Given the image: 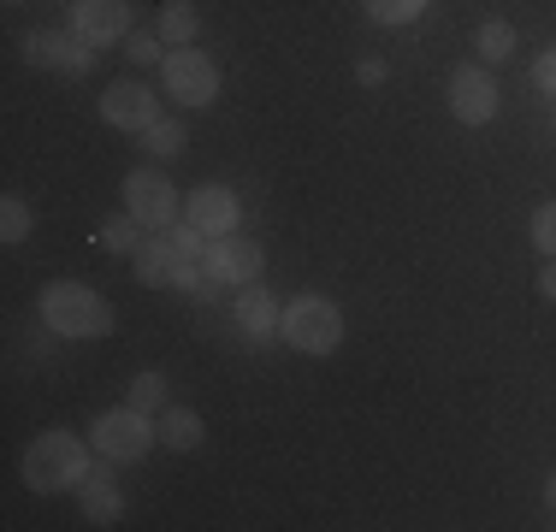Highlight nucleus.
<instances>
[{
    "instance_id": "nucleus-16",
    "label": "nucleus",
    "mask_w": 556,
    "mask_h": 532,
    "mask_svg": "<svg viewBox=\"0 0 556 532\" xmlns=\"http://www.w3.org/2000/svg\"><path fill=\"white\" fill-rule=\"evenodd\" d=\"M154 432H161V444L178 456V449H202V438H207V426L195 408H178V403H166L161 415H154Z\"/></svg>"
},
{
    "instance_id": "nucleus-8",
    "label": "nucleus",
    "mask_w": 556,
    "mask_h": 532,
    "mask_svg": "<svg viewBox=\"0 0 556 532\" xmlns=\"http://www.w3.org/2000/svg\"><path fill=\"white\" fill-rule=\"evenodd\" d=\"M497 106H503V89H497L492 65H462V72L450 77V113H456V125L480 130L497 118Z\"/></svg>"
},
{
    "instance_id": "nucleus-18",
    "label": "nucleus",
    "mask_w": 556,
    "mask_h": 532,
    "mask_svg": "<svg viewBox=\"0 0 556 532\" xmlns=\"http://www.w3.org/2000/svg\"><path fill=\"white\" fill-rule=\"evenodd\" d=\"M473 53H480V65H503L515 53V24L509 18H485L480 30H473Z\"/></svg>"
},
{
    "instance_id": "nucleus-30",
    "label": "nucleus",
    "mask_w": 556,
    "mask_h": 532,
    "mask_svg": "<svg viewBox=\"0 0 556 532\" xmlns=\"http://www.w3.org/2000/svg\"><path fill=\"white\" fill-rule=\"evenodd\" d=\"M545 497H551V509H556V473H551V485H545Z\"/></svg>"
},
{
    "instance_id": "nucleus-2",
    "label": "nucleus",
    "mask_w": 556,
    "mask_h": 532,
    "mask_svg": "<svg viewBox=\"0 0 556 532\" xmlns=\"http://www.w3.org/2000/svg\"><path fill=\"white\" fill-rule=\"evenodd\" d=\"M36 314H42V326L60 331V338H108L113 331V302L101 296V290L77 284V278H54V284L42 290V302H36Z\"/></svg>"
},
{
    "instance_id": "nucleus-31",
    "label": "nucleus",
    "mask_w": 556,
    "mask_h": 532,
    "mask_svg": "<svg viewBox=\"0 0 556 532\" xmlns=\"http://www.w3.org/2000/svg\"><path fill=\"white\" fill-rule=\"evenodd\" d=\"M65 7H72V0H65Z\"/></svg>"
},
{
    "instance_id": "nucleus-13",
    "label": "nucleus",
    "mask_w": 556,
    "mask_h": 532,
    "mask_svg": "<svg viewBox=\"0 0 556 532\" xmlns=\"http://www.w3.org/2000/svg\"><path fill=\"white\" fill-rule=\"evenodd\" d=\"M278 314H285V302H278L267 284H243L237 302H231V319H237V331H243L249 343H267L278 331Z\"/></svg>"
},
{
    "instance_id": "nucleus-6",
    "label": "nucleus",
    "mask_w": 556,
    "mask_h": 532,
    "mask_svg": "<svg viewBox=\"0 0 556 532\" xmlns=\"http://www.w3.org/2000/svg\"><path fill=\"white\" fill-rule=\"evenodd\" d=\"M125 213H137L142 231H166V225H178V183H172L161 166H137L125 178Z\"/></svg>"
},
{
    "instance_id": "nucleus-24",
    "label": "nucleus",
    "mask_w": 556,
    "mask_h": 532,
    "mask_svg": "<svg viewBox=\"0 0 556 532\" xmlns=\"http://www.w3.org/2000/svg\"><path fill=\"white\" fill-rule=\"evenodd\" d=\"M527 237H533V249H539L545 261H556V202H539V207H533Z\"/></svg>"
},
{
    "instance_id": "nucleus-10",
    "label": "nucleus",
    "mask_w": 556,
    "mask_h": 532,
    "mask_svg": "<svg viewBox=\"0 0 556 532\" xmlns=\"http://www.w3.org/2000/svg\"><path fill=\"white\" fill-rule=\"evenodd\" d=\"M101 118H108L113 130H149L154 118H161V96H154L149 84H137V77H118V84L101 96Z\"/></svg>"
},
{
    "instance_id": "nucleus-23",
    "label": "nucleus",
    "mask_w": 556,
    "mask_h": 532,
    "mask_svg": "<svg viewBox=\"0 0 556 532\" xmlns=\"http://www.w3.org/2000/svg\"><path fill=\"white\" fill-rule=\"evenodd\" d=\"M125 403H137L142 408V415H161V408H166V379H161V372H137V379H130V396H125Z\"/></svg>"
},
{
    "instance_id": "nucleus-29",
    "label": "nucleus",
    "mask_w": 556,
    "mask_h": 532,
    "mask_svg": "<svg viewBox=\"0 0 556 532\" xmlns=\"http://www.w3.org/2000/svg\"><path fill=\"white\" fill-rule=\"evenodd\" d=\"M539 296L556 302V261H545V273H539Z\"/></svg>"
},
{
    "instance_id": "nucleus-20",
    "label": "nucleus",
    "mask_w": 556,
    "mask_h": 532,
    "mask_svg": "<svg viewBox=\"0 0 556 532\" xmlns=\"http://www.w3.org/2000/svg\"><path fill=\"white\" fill-rule=\"evenodd\" d=\"M142 219H137V213H113V219L108 225H101V249H108V255H118V261H130V255H137V249H142Z\"/></svg>"
},
{
    "instance_id": "nucleus-14",
    "label": "nucleus",
    "mask_w": 556,
    "mask_h": 532,
    "mask_svg": "<svg viewBox=\"0 0 556 532\" xmlns=\"http://www.w3.org/2000/svg\"><path fill=\"white\" fill-rule=\"evenodd\" d=\"M77 509H84L89 527H113L118 515H125V491H118V479L101 468V461L89 468L84 485H77Z\"/></svg>"
},
{
    "instance_id": "nucleus-21",
    "label": "nucleus",
    "mask_w": 556,
    "mask_h": 532,
    "mask_svg": "<svg viewBox=\"0 0 556 532\" xmlns=\"http://www.w3.org/2000/svg\"><path fill=\"white\" fill-rule=\"evenodd\" d=\"M427 7L432 0H367V18L386 24V30H403V24H415Z\"/></svg>"
},
{
    "instance_id": "nucleus-9",
    "label": "nucleus",
    "mask_w": 556,
    "mask_h": 532,
    "mask_svg": "<svg viewBox=\"0 0 556 532\" xmlns=\"http://www.w3.org/2000/svg\"><path fill=\"white\" fill-rule=\"evenodd\" d=\"M202 266L214 284H261V273H267V255H261V243H249V237H207L202 249Z\"/></svg>"
},
{
    "instance_id": "nucleus-5",
    "label": "nucleus",
    "mask_w": 556,
    "mask_h": 532,
    "mask_svg": "<svg viewBox=\"0 0 556 532\" xmlns=\"http://www.w3.org/2000/svg\"><path fill=\"white\" fill-rule=\"evenodd\" d=\"M161 84H166V96L178 101V106H214L219 96V65L207 60L202 48H172L166 60H161Z\"/></svg>"
},
{
    "instance_id": "nucleus-12",
    "label": "nucleus",
    "mask_w": 556,
    "mask_h": 532,
    "mask_svg": "<svg viewBox=\"0 0 556 532\" xmlns=\"http://www.w3.org/2000/svg\"><path fill=\"white\" fill-rule=\"evenodd\" d=\"M72 30L96 48L125 42L130 36V0H72Z\"/></svg>"
},
{
    "instance_id": "nucleus-11",
    "label": "nucleus",
    "mask_w": 556,
    "mask_h": 532,
    "mask_svg": "<svg viewBox=\"0 0 556 532\" xmlns=\"http://www.w3.org/2000/svg\"><path fill=\"white\" fill-rule=\"evenodd\" d=\"M184 219L202 237H231L237 225H243V202H237L225 183H202V190H190V202H184Z\"/></svg>"
},
{
    "instance_id": "nucleus-22",
    "label": "nucleus",
    "mask_w": 556,
    "mask_h": 532,
    "mask_svg": "<svg viewBox=\"0 0 556 532\" xmlns=\"http://www.w3.org/2000/svg\"><path fill=\"white\" fill-rule=\"evenodd\" d=\"M30 231H36L30 202H24V195H7V202H0V243H24Z\"/></svg>"
},
{
    "instance_id": "nucleus-25",
    "label": "nucleus",
    "mask_w": 556,
    "mask_h": 532,
    "mask_svg": "<svg viewBox=\"0 0 556 532\" xmlns=\"http://www.w3.org/2000/svg\"><path fill=\"white\" fill-rule=\"evenodd\" d=\"M130 60H137V65H161L166 60V42H161V30H130Z\"/></svg>"
},
{
    "instance_id": "nucleus-28",
    "label": "nucleus",
    "mask_w": 556,
    "mask_h": 532,
    "mask_svg": "<svg viewBox=\"0 0 556 532\" xmlns=\"http://www.w3.org/2000/svg\"><path fill=\"white\" fill-rule=\"evenodd\" d=\"M355 77H362L367 89H379V84H386V60H362V65H355Z\"/></svg>"
},
{
    "instance_id": "nucleus-4",
    "label": "nucleus",
    "mask_w": 556,
    "mask_h": 532,
    "mask_svg": "<svg viewBox=\"0 0 556 532\" xmlns=\"http://www.w3.org/2000/svg\"><path fill=\"white\" fill-rule=\"evenodd\" d=\"M89 444H96L101 461H142L154 444H161V432H154V415H142L137 403H118V408H108V415H96Z\"/></svg>"
},
{
    "instance_id": "nucleus-27",
    "label": "nucleus",
    "mask_w": 556,
    "mask_h": 532,
    "mask_svg": "<svg viewBox=\"0 0 556 532\" xmlns=\"http://www.w3.org/2000/svg\"><path fill=\"white\" fill-rule=\"evenodd\" d=\"M533 84H539V96L556 101V48H545V53L533 60Z\"/></svg>"
},
{
    "instance_id": "nucleus-1",
    "label": "nucleus",
    "mask_w": 556,
    "mask_h": 532,
    "mask_svg": "<svg viewBox=\"0 0 556 532\" xmlns=\"http://www.w3.org/2000/svg\"><path fill=\"white\" fill-rule=\"evenodd\" d=\"M96 449V444H89ZM89 449H84V438H72V432H42L36 444H24V461H18V473H24V485L30 491H42V497H60V491H77L89 479Z\"/></svg>"
},
{
    "instance_id": "nucleus-7",
    "label": "nucleus",
    "mask_w": 556,
    "mask_h": 532,
    "mask_svg": "<svg viewBox=\"0 0 556 532\" xmlns=\"http://www.w3.org/2000/svg\"><path fill=\"white\" fill-rule=\"evenodd\" d=\"M24 65H42L60 77H89L96 72V42H84L77 30H36L24 36Z\"/></svg>"
},
{
    "instance_id": "nucleus-15",
    "label": "nucleus",
    "mask_w": 556,
    "mask_h": 532,
    "mask_svg": "<svg viewBox=\"0 0 556 532\" xmlns=\"http://www.w3.org/2000/svg\"><path fill=\"white\" fill-rule=\"evenodd\" d=\"M130 266H137V278H142V284L166 290L172 278H178L184 255H178V249H172V237L161 231V237H142V249H137V255H130Z\"/></svg>"
},
{
    "instance_id": "nucleus-17",
    "label": "nucleus",
    "mask_w": 556,
    "mask_h": 532,
    "mask_svg": "<svg viewBox=\"0 0 556 532\" xmlns=\"http://www.w3.org/2000/svg\"><path fill=\"white\" fill-rule=\"evenodd\" d=\"M154 30H161L166 48H190L195 36H202V12H195L190 0H166L161 18H154Z\"/></svg>"
},
{
    "instance_id": "nucleus-19",
    "label": "nucleus",
    "mask_w": 556,
    "mask_h": 532,
    "mask_svg": "<svg viewBox=\"0 0 556 532\" xmlns=\"http://www.w3.org/2000/svg\"><path fill=\"white\" fill-rule=\"evenodd\" d=\"M142 149H149L154 160H178L184 149H190V130H184L178 118H166V113H161L149 130H142Z\"/></svg>"
},
{
    "instance_id": "nucleus-3",
    "label": "nucleus",
    "mask_w": 556,
    "mask_h": 532,
    "mask_svg": "<svg viewBox=\"0 0 556 532\" xmlns=\"http://www.w3.org/2000/svg\"><path fill=\"white\" fill-rule=\"evenodd\" d=\"M278 338L290 343L296 355H332L343 343V308L332 296H290L285 314H278Z\"/></svg>"
},
{
    "instance_id": "nucleus-26",
    "label": "nucleus",
    "mask_w": 556,
    "mask_h": 532,
    "mask_svg": "<svg viewBox=\"0 0 556 532\" xmlns=\"http://www.w3.org/2000/svg\"><path fill=\"white\" fill-rule=\"evenodd\" d=\"M166 237H172V249H178V255H184V261H202V249H207V237H202V231H195V225H190V219H184V225H166Z\"/></svg>"
}]
</instances>
